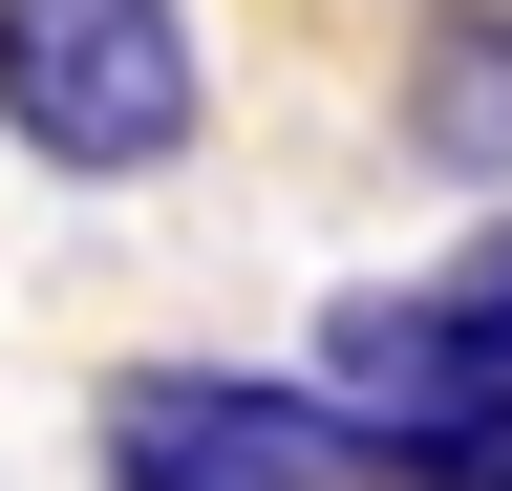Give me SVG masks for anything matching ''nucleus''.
I'll return each mask as SVG.
<instances>
[{"label": "nucleus", "instance_id": "1", "mask_svg": "<svg viewBox=\"0 0 512 491\" xmlns=\"http://www.w3.org/2000/svg\"><path fill=\"white\" fill-rule=\"evenodd\" d=\"M0 129H22L64 193H150V171L214 129L192 0H0Z\"/></svg>", "mask_w": 512, "mask_h": 491}, {"label": "nucleus", "instance_id": "3", "mask_svg": "<svg viewBox=\"0 0 512 491\" xmlns=\"http://www.w3.org/2000/svg\"><path fill=\"white\" fill-rule=\"evenodd\" d=\"M384 129H406V150L448 171V193H512V0H406Z\"/></svg>", "mask_w": 512, "mask_h": 491}, {"label": "nucleus", "instance_id": "2", "mask_svg": "<svg viewBox=\"0 0 512 491\" xmlns=\"http://www.w3.org/2000/svg\"><path fill=\"white\" fill-rule=\"evenodd\" d=\"M107 491H363V427L320 385H235V363H128L86 406Z\"/></svg>", "mask_w": 512, "mask_h": 491}]
</instances>
